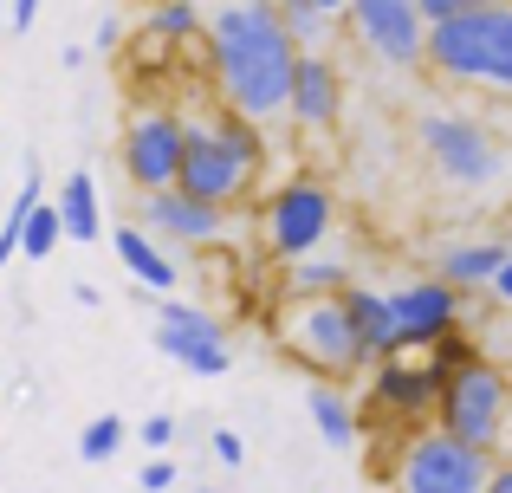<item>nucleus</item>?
<instances>
[{
    "label": "nucleus",
    "instance_id": "obj_15",
    "mask_svg": "<svg viewBox=\"0 0 512 493\" xmlns=\"http://www.w3.org/2000/svg\"><path fill=\"white\" fill-rule=\"evenodd\" d=\"M344 104V72L325 59V52H299L292 59V78H286V117L299 130H325Z\"/></svg>",
    "mask_w": 512,
    "mask_h": 493
},
{
    "label": "nucleus",
    "instance_id": "obj_37",
    "mask_svg": "<svg viewBox=\"0 0 512 493\" xmlns=\"http://www.w3.org/2000/svg\"><path fill=\"white\" fill-rule=\"evenodd\" d=\"M273 7H292V0H273Z\"/></svg>",
    "mask_w": 512,
    "mask_h": 493
},
{
    "label": "nucleus",
    "instance_id": "obj_8",
    "mask_svg": "<svg viewBox=\"0 0 512 493\" xmlns=\"http://www.w3.org/2000/svg\"><path fill=\"white\" fill-rule=\"evenodd\" d=\"M260 221H266V247H273L279 260H299V253L325 247L331 221H338V202H331L325 182L299 176V182H286V189L266 202V215H260Z\"/></svg>",
    "mask_w": 512,
    "mask_h": 493
},
{
    "label": "nucleus",
    "instance_id": "obj_30",
    "mask_svg": "<svg viewBox=\"0 0 512 493\" xmlns=\"http://www.w3.org/2000/svg\"><path fill=\"white\" fill-rule=\"evenodd\" d=\"M467 7H487V0H415L422 20H448V13H467Z\"/></svg>",
    "mask_w": 512,
    "mask_h": 493
},
{
    "label": "nucleus",
    "instance_id": "obj_33",
    "mask_svg": "<svg viewBox=\"0 0 512 493\" xmlns=\"http://www.w3.org/2000/svg\"><path fill=\"white\" fill-rule=\"evenodd\" d=\"M0 13H7V26H13V33H33V13H39V0H7Z\"/></svg>",
    "mask_w": 512,
    "mask_h": 493
},
{
    "label": "nucleus",
    "instance_id": "obj_5",
    "mask_svg": "<svg viewBox=\"0 0 512 493\" xmlns=\"http://www.w3.org/2000/svg\"><path fill=\"white\" fill-rule=\"evenodd\" d=\"M487 468H493V448H474L448 429H422L402 442L389 481H396V493H480Z\"/></svg>",
    "mask_w": 512,
    "mask_h": 493
},
{
    "label": "nucleus",
    "instance_id": "obj_32",
    "mask_svg": "<svg viewBox=\"0 0 512 493\" xmlns=\"http://www.w3.org/2000/svg\"><path fill=\"white\" fill-rule=\"evenodd\" d=\"M137 435H143V448H169V442H175V422H169V416H143Z\"/></svg>",
    "mask_w": 512,
    "mask_h": 493
},
{
    "label": "nucleus",
    "instance_id": "obj_25",
    "mask_svg": "<svg viewBox=\"0 0 512 493\" xmlns=\"http://www.w3.org/2000/svg\"><path fill=\"white\" fill-rule=\"evenodd\" d=\"M286 292H338L344 286V266L338 260H312V253H299V260H286Z\"/></svg>",
    "mask_w": 512,
    "mask_h": 493
},
{
    "label": "nucleus",
    "instance_id": "obj_6",
    "mask_svg": "<svg viewBox=\"0 0 512 493\" xmlns=\"http://www.w3.org/2000/svg\"><path fill=\"white\" fill-rule=\"evenodd\" d=\"M415 137H422L428 163H435L441 182H454V189H487V182H500L506 156L500 143H493L487 124H474V117H454V111H428L422 124H415Z\"/></svg>",
    "mask_w": 512,
    "mask_h": 493
},
{
    "label": "nucleus",
    "instance_id": "obj_23",
    "mask_svg": "<svg viewBox=\"0 0 512 493\" xmlns=\"http://www.w3.org/2000/svg\"><path fill=\"white\" fill-rule=\"evenodd\" d=\"M143 26L156 39H201V0H163Z\"/></svg>",
    "mask_w": 512,
    "mask_h": 493
},
{
    "label": "nucleus",
    "instance_id": "obj_18",
    "mask_svg": "<svg viewBox=\"0 0 512 493\" xmlns=\"http://www.w3.org/2000/svg\"><path fill=\"white\" fill-rule=\"evenodd\" d=\"M59 234L65 241H98V182H91V169H72V176H65V189H59Z\"/></svg>",
    "mask_w": 512,
    "mask_h": 493
},
{
    "label": "nucleus",
    "instance_id": "obj_26",
    "mask_svg": "<svg viewBox=\"0 0 512 493\" xmlns=\"http://www.w3.org/2000/svg\"><path fill=\"white\" fill-rule=\"evenodd\" d=\"M39 202V163H26V182H20V195H13V208H7V221H0V266L20 253V221H26V208Z\"/></svg>",
    "mask_w": 512,
    "mask_h": 493
},
{
    "label": "nucleus",
    "instance_id": "obj_16",
    "mask_svg": "<svg viewBox=\"0 0 512 493\" xmlns=\"http://www.w3.org/2000/svg\"><path fill=\"white\" fill-rule=\"evenodd\" d=\"M338 299H344V318H350V331H357V344H363V357H389L396 351V318H389V292H370V286H338Z\"/></svg>",
    "mask_w": 512,
    "mask_h": 493
},
{
    "label": "nucleus",
    "instance_id": "obj_14",
    "mask_svg": "<svg viewBox=\"0 0 512 493\" xmlns=\"http://www.w3.org/2000/svg\"><path fill=\"white\" fill-rule=\"evenodd\" d=\"M435 396H441V377H435L428 364H409L402 351L376 357V377H370V403H376V416L422 422V416H435Z\"/></svg>",
    "mask_w": 512,
    "mask_h": 493
},
{
    "label": "nucleus",
    "instance_id": "obj_36",
    "mask_svg": "<svg viewBox=\"0 0 512 493\" xmlns=\"http://www.w3.org/2000/svg\"><path fill=\"white\" fill-rule=\"evenodd\" d=\"M117 39H124V26H117V20H98V46H104V52H111V46H117Z\"/></svg>",
    "mask_w": 512,
    "mask_h": 493
},
{
    "label": "nucleus",
    "instance_id": "obj_7",
    "mask_svg": "<svg viewBox=\"0 0 512 493\" xmlns=\"http://www.w3.org/2000/svg\"><path fill=\"white\" fill-rule=\"evenodd\" d=\"M253 176H260V169L240 163L214 124H182V163H175V189L182 195L214 202V208H234L240 195L253 189Z\"/></svg>",
    "mask_w": 512,
    "mask_h": 493
},
{
    "label": "nucleus",
    "instance_id": "obj_1",
    "mask_svg": "<svg viewBox=\"0 0 512 493\" xmlns=\"http://www.w3.org/2000/svg\"><path fill=\"white\" fill-rule=\"evenodd\" d=\"M201 39H208V72L227 111L253 124L286 117V78L299 46L273 0H201Z\"/></svg>",
    "mask_w": 512,
    "mask_h": 493
},
{
    "label": "nucleus",
    "instance_id": "obj_34",
    "mask_svg": "<svg viewBox=\"0 0 512 493\" xmlns=\"http://www.w3.org/2000/svg\"><path fill=\"white\" fill-rule=\"evenodd\" d=\"M480 493H512V461H493L487 481H480Z\"/></svg>",
    "mask_w": 512,
    "mask_h": 493
},
{
    "label": "nucleus",
    "instance_id": "obj_28",
    "mask_svg": "<svg viewBox=\"0 0 512 493\" xmlns=\"http://www.w3.org/2000/svg\"><path fill=\"white\" fill-rule=\"evenodd\" d=\"M428 351H435V357H428V370H435V377H454V370H461L467 357H480V344L467 338L461 325H454V331H441V338L428 344Z\"/></svg>",
    "mask_w": 512,
    "mask_h": 493
},
{
    "label": "nucleus",
    "instance_id": "obj_17",
    "mask_svg": "<svg viewBox=\"0 0 512 493\" xmlns=\"http://www.w3.org/2000/svg\"><path fill=\"white\" fill-rule=\"evenodd\" d=\"M111 247H117V260L137 273V286H150V292H175V279H182V273H175V260L137 228V221H124V228L111 234Z\"/></svg>",
    "mask_w": 512,
    "mask_h": 493
},
{
    "label": "nucleus",
    "instance_id": "obj_3",
    "mask_svg": "<svg viewBox=\"0 0 512 493\" xmlns=\"http://www.w3.org/2000/svg\"><path fill=\"white\" fill-rule=\"evenodd\" d=\"M273 338L286 344L305 370H318V377H350V370L370 364L357 331H350V318H344L338 292H286V305H279V318H273Z\"/></svg>",
    "mask_w": 512,
    "mask_h": 493
},
{
    "label": "nucleus",
    "instance_id": "obj_24",
    "mask_svg": "<svg viewBox=\"0 0 512 493\" xmlns=\"http://www.w3.org/2000/svg\"><path fill=\"white\" fill-rule=\"evenodd\" d=\"M124 435H130V422H124V416H91V422H85V435H78V455L98 468V461H111L117 448H124Z\"/></svg>",
    "mask_w": 512,
    "mask_h": 493
},
{
    "label": "nucleus",
    "instance_id": "obj_4",
    "mask_svg": "<svg viewBox=\"0 0 512 493\" xmlns=\"http://www.w3.org/2000/svg\"><path fill=\"white\" fill-rule=\"evenodd\" d=\"M506 403H512V383L500 364L487 357H467L454 377H441V396H435V416L448 435L474 448H500L506 442Z\"/></svg>",
    "mask_w": 512,
    "mask_h": 493
},
{
    "label": "nucleus",
    "instance_id": "obj_11",
    "mask_svg": "<svg viewBox=\"0 0 512 493\" xmlns=\"http://www.w3.org/2000/svg\"><path fill=\"white\" fill-rule=\"evenodd\" d=\"M137 228L150 234V241L214 247L227 221H221V208H214V202H195V195H182L175 182H163V189H137Z\"/></svg>",
    "mask_w": 512,
    "mask_h": 493
},
{
    "label": "nucleus",
    "instance_id": "obj_31",
    "mask_svg": "<svg viewBox=\"0 0 512 493\" xmlns=\"http://www.w3.org/2000/svg\"><path fill=\"white\" fill-rule=\"evenodd\" d=\"M137 481H143V493H163V487H175V468H169L163 455H156V461H143V474H137Z\"/></svg>",
    "mask_w": 512,
    "mask_h": 493
},
{
    "label": "nucleus",
    "instance_id": "obj_13",
    "mask_svg": "<svg viewBox=\"0 0 512 493\" xmlns=\"http://www.w3.org/2000/svg\"><path fill=\"white\" fill-rule=\"evenodd\" d=\"M389 318H396V351L435 344L441 331L461 325V286H448V279H415V286L389 292Z\"/></svg>",
    "mask_w": 512,
    "mask_h": 493
},
{
    "label": "nucleus",
    "instance_id": "obj_19",
    "mask_svg": "<svg viewBox=\"0 0 512 493\" xmlns=\"http://www.w3.org/2000/svg\"><path fill=\"white\" fill-rule=\"evenodd\" d=\"M305 409H312L318 435H325L331 448H350V442H357V409H350L344 390H331V383H312V390H305Z\"/></svg>",
    "mask_w": 512,
    "mask_h": 493
},
{
    "label": "nucleus",
    "instance_id": "obj_38",
    "mask_svg": "<svg viewBox=\"0 0 512 493\" xmlns=\"http://www.w3.org/2000/svg\"><path fill=\"white\" fill-rule=\"evenodd\" d=\"M0 7H7V0H0Z\"/></svg>",
    "mask_w": 512,
    "mask_h": 493
},
{
    "label": "nucleus",
    "instance_id": "obj_10",
    "mask_svg": "<svg viewBox=\"0 0 512 493\" xmlns=\"http://www.w3.org/2000/svg\"><path fill=\"white\" fill-rule=\"evenodd\" d=\"M338 13H350V33H357L383 65H422L428 20L415 13V0H344Z\"/></svg>",
    "mask_w": 512,
    "mask_h": 493
},
{
    "label": "nucleus",
    "instance_id": "obj_21",
    "mask_svg": "<svg viewBox=\"0 0 512 493\" xmlns=\"http://www.w3.org/2000/svg\"><path fill=\"white\" fill-rule=\"evenodd\" d=\"M279 20H286V33H292V46H299V52H325V39H331V13L325 7L292 0V7H279Z\"/></svg>",
    "mask_w": 512,
    "mask_h": 493
},
{
    "label": "nucleus",
    "instance_id": "obj_12",
    "mask_svg": "<svg viewBox=\"0 0 512 493\" xmlns=\"http://www.w3.org/2000/svg\"><path fill=\"white\" fill-rule=\"evenodd\" d=\"M117 156H124V176L137 182V189L175 182V163H182V117L175 111H137Z\"/></svg>",
    "mask_w": 512,
    "mask_h": 493
},
{
    "label": "nucleus",
    "instance_id": "obj_9",
    "mask_svg": "<svg viewBox=\"0 0 512 493\" xmlns=\"http://www.w3.org/2000/svg\"><path fill=\"white\" fill-rule=\"evenodd\" d=\"M156 351L175 357L188 377H227V364H234V351H227V331L214 325L208 312H195V305H175V299L156 305Z\"/></svg>",
    "mask_w": 512,
    "mask_h": 493
},
{
    "label": "nucleus",
    "instance_id": "obj_2",
    "mask_svg": "<svg viewBox=\"0 0 512 493\" xmlns=\"http://www.w3.org/2000/svg\"><path fill=\"white\" fill-rule=\"evenodd\" d=\"M422 65H435L448 85H474L493 98H512V0L428 20L422 33Z\"/></svg>",
    "mask_w": 512,
    "mask_h": 493
},
{
    "label": "nucleus",
    "instance_id": "obj_27",
    "mask_svg": "<svg viewBox=\"0 0 512 493\" xmlns=\"http://www.w3.org/2000/svg\"><path fill=\"white\" fill-rule=\"evenodd\" d=\"M214 130H221V143H227V150H234L247 169H260V124H253V117L221 111V124H214Z\"/></svg>",
    "mask_w": 512,
    "mask_h": 493
},
{
    "label": "nucleus",
    "instance_id": "obj_29",
    "mask_svg": "<svg viewBox=\"0 0 512 493\" xmlns=\"http://www.w3.org/2000/svg\"><path fill=\"white\" fill-rule=\"evenodd\" d=\"M214 461H221V468H247V442H240L234 429H214Z\"/></svg>",
    "mask_w": 512,
    "mask_h": 493
},
{
    "label": "nucleus",
    "instance_id": "obj_35",
    "mask_svg": "<svg viewBox=\"0 0 512 493\" xmlns=\"http://www.w3.org/2000/svg\"><path fill=\"white\" fill-rule=\"evenodd\" d=\"M72 299H78V305H91V312H98V305H104V292H98V286H85V279H78V286H72Z\"/></svg>",
    "mask_w": 512,
    "mask_h": 493
},
{
    "label": "nucleus",
    "instance_id": "obj_22",
    "mask_svg": "<svg viewBox=\"0 0 512 493\" xmlns=\"http://www.w3.org/2000/svg\"><path fill=\"white\" fill-rule=\"evenodd\" d=\"M65 234H59V208L52 202H33L26 208V221H20V253L26 260H52V247H59Z\"/></svg>",
    "mask_w": 512,
    "mask_h": 493
},
{
    "label": "nucleus",
    "instance_id": "obj_20",
    "mask_svg": "<svg viewBox=\"0 0 512 493\" xmlns=\"http://www.w3.org/2000/svg\"><path fill=\"white\" fill-rule=\"evenodd\" d=\"M500 260H506L500 241H461V247L441 253V279H448V286H461V292H467V286H487Z\"/></svg>",
    "mask_w": 512,
    "mask_h": 493
}]
</instances>
